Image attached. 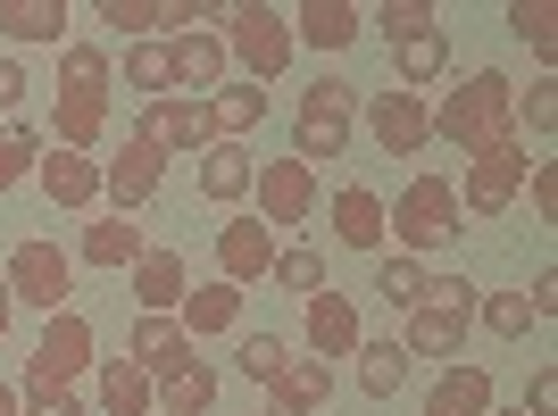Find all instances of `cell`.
<instances>
[{
  "mask_svg": "<svg viewBox=\"0 0 558 416\" xmlns=\"http://www.w3.org/2000/svg\"><path fill=\"white\" fill-rule=\"evenodd\" d=\"M25 93H34V84H25V68L9 59V50H0V117H17V109H25Z\"/></svg>",
  "mask_w": 558,
  "mask_h": 416,
  "instance_id": "obj_44",
  "label": "cell"
},
{
  "mask_svg": "<svg viewBox=\"0 0 558 416\" xmlns=\"http://www.w3.org/2000/svg\"><path fill=\"white\" fill-rule=\"evenodd\" d=\"M350 125H359V84L317 75V84L301 93V109H292V159L317 175L326 159H342V150H350Z\"/></svg>",
  "mask_w": 558,
  "mask_h": 416,
  "instance_id": "obj_4",
  "label": "cell"
},
{
  "mask_svg": "<svg viewBox=\"0 0 558 416\" xmlns=\"http://www.w3.org/2000/svg\"><path fill=\"white\" fill-rule=\"evenodd\" d=\"M125 358H134L150 383H167V375H184V367H192V342H184V325H175V317H134V342H125Z\"/></svg>",
  "mask_w": 558,
  "mask_h": 416,
  "instance_id": "obj_20",
  "label": "cell"
},
{
  "mask_svg": "<svg viewBox=\"0 0 558 416\" xmlns=\"http://www.w3.org/2000/svg\"><path fill=\"white\" fill-rule=\"evenodd\" d=\"M350 358H359V392H367V400H392L400 383H409V367H417V358H409L392 333H384V342H359Z\"/></svg>",
  "mask_w": 558,
  "mask_h": 416,
  "instance_id": "obj_28",
  "label": "cell"
},
{
  "mask_svg": "<svg viewBox=\"0 0 558 416\" xmlns=\"http://www.w3.org/2000/svg\"><path fill=\"white\" fill-rule=\"evenodd\" d=\"M509 134H517V84L500 68H475L434 109V142H459V159H475V150H492V142H509Z\"/></svg>",
  "mask_w": 558,
  "mask_h": 416,
  "instance_id": "obj_2",
  "label": "cell"
},
{
  "mask_svg": "<svg viewBox=\"0 0 558 416\" xmlns=\"http://www.w3.org/2000/svg\"><path fill=\"white\" fill-rule=\"evenodd\" d=\"M9 317H17V292H9V283H0V333H9Z\"/></svg>",
  "mask_w": 558,
  "mask_h": 416,
  "instance_id": "obj_49",
  "label": "cell"
},
{
  "mask_svg": "<svg viewBox=\"0 0 558 416\" xmlns=\"http://www.w3.org/2000/svg\"><path fill=\"white\" fill-rule=\"evenodd\" d=\"M150 416H159V408H150Z\"/></svg>",
  "mask_w": 558,
  "mask_h": 416,
  "instance_id": "obj_51",
  "label": "cell"
},
{
  "mask_svg": "<svg viewBox=\"0 0 558 416\" xmlns=\"http://www.w3.org/2000/svg\"><path fill=\"white\" fill-rule=\"evenodd\" d=\"M276 233L258 225V217H233V225H217V276L242 292V283H267V267H276Z\"/></svg>",
  "mask_w": 558,
  "mask_h": 416,
  "instance_id": "obj_16",
  "label": "cell"
},
{
  "mask_svg": "<svg viewBox=\"0 0 558 416\" xmlns=\"http://www.w3.org/2000/svg\"><path fill=\"white\" fill-rule=\"evenodd\" d=\"M375 292H384V301L409 317V308L425 301V258H400V250H392V258H375Z\"/></svg>",
  "mask_w": 558,
  "mask_h": 416,
  "instance_id": "obj_35",
  "label": "cell"
},
{
  "mask_svg": "<svg viewBox=\"0 0 558 416\" xmlns=\"http://www.w3.org/2000/svg\"><path fill=\"white\" fill-rule=\"evenodd\" d=\"M251 192H258V225H267V233H276V225H308V217H317V175H308L301 159H258Z\"/></svg>",
  "mask_w": 558,
  "mask_h": 416,
  "instance_id": "obj_11",
  "label": "cell"
},
{
  "mask_svg": "<svg viewBox=\"0 0 558 416\" xmlns=\"http://www.w3.org/2000/svg\"><path fill=\"white\" fill-rule=\"evenodd\" d=\"M517 125H525V134H550V125H558V84H550V75H534V84L517 93Z\"/></svg>",
  "mask_w": 558,
  "mask_h": 416,
  "instance_id": "obj_42",
  "label": "cell"
},
{
  "mask_svg": "<svg viewBox=\"0 0 558 416\" xmlns=\"http://www.w3.org/2000/svg\"><path fill=\"white\" fill-rule=\"evenodd\" d=\"M93 25H117L125 42H150V34H159V0H100Z\"/></svg>",
  "mask_w": 558,
  "mask_h": 416,
  "instance_id": "obj_41",
  "label": "cell"
},
{
  "mask_svg": "<svg viewBox=\"0 0 558 416\" xmlns=\"http://www.w3.org/2000/svg\"><path fill=\"white\" fill-rule=\"evenodd\" d=\"M425 416H492V367H442L425 392Z\"/></svg>",
  "mask_w": 558,
  "mask_h": 416,
  "instance_id": "obj_25",
  "label": "cell"
},
{
  "mask_svg": "<svg viewBox=\"0 0 558 416\" xmlns=\"http://www.w3.org/2000/svg\"><path fill=\"white\" fill-rule=\"evenodd\" d=\"M75 250L93 258V267H134V258L150 250V233H142L134 217H93V225H84V242H75Z\"/></svg>",
  "mask_w": 558,
  "mask_h": 416,
  "instance_id": "obj_26",
  "label": "cell"
},
{
  "mask_svg": "<svg viewBox=\"0 0 558 416\" xmlns=\"http://www.w3.org/2000/svg\"><path fill=\"white\" fill-rule=\"evenodd\" d=\"M251 175H258V159L242 150V142H209L201 150V200H217V208H233V200H251Z\"/></svg>",
  "mask_w": 558,
  "mask_h": 416,
  "instance_id": "obj_24",
  "label": "cell"
},
{
  "mask_svg": "<svg viewBox=\"0 0 558 416\" xmlns=\"http://www.w3.org/2000/svg\"><path fill=\"white\" fill-rule=\"evenodd\" d=\"M333 242L342 250H384V192H367V184H342L333 192Z\"/></svg>",
  "mask_w": 558,
  "mask_h": 416,
  "instance_id": "obj_23",
  "label": "cell"
},
{
  "mask_svg": "<svg viewBox=\"0 0 558 416\" xmlns=\"http://www.w3.org/2000/svg\"><path fill=\"white\" fill-rule=\"evenodd\" d=\"M492 416H525V408H492Z\"/></svg>",
  "mask_w": 558,
  "mask_h": 416,
  "instance_id": "obj_50",
  "label": "cell"
},
{
  "mask_svg": "<svg viewBox=\"0 0 558 416\" xmlns=\"http://www.w3.org/2000/svg\"><path fill=\"white\" fill-rule=\"evenodd\" d=\"M217 42H226V59H242V84H276L292 68V17L267 0H233L217 17Z\"/></svg>",
  "mask_w": 558,
  "mask_h": 416,
  "instance_id": "obj_5",
  "label": "cell"
},
{
  "mask_svg": "<svg viewBox=\"0 0 558 416\" xmlns=\"http://www.w3.org/2000/svg\"><path fill=\"white\" fill-rule=\"evenodd\" d=\"M134 276V301H142V317H175L184 308V292H192V267H184V250H167V242H150V250L125 267Z\"/></svg>",
  "mask_w": 558,
  "mask_h": 416,
  "instance_id": "obj_17",
  "label": "cell"
},
{
  "mask_svg": "<svg viewBox=\"0 0 558 416\" xmlns=\"http://www.w3.org/2000/svg\"><path fill=\"white\" fill-rule=\"evenodd\" d=\"M301 342H308V358H350V350L367 342L359 333V308H350V292H308L301 301Z\"/></svg>",
  "mask_w": 558,
  "mask_h": 416,
  "instance_id": "obj_14",
  "label": "cell"
},
{
  "mask_svg": "<svg viewBox=\"0 0 558 416\" xmlns=\"http://www.w3.org/2000/svg\"><path fill=\"white\" fill-rule=\"evenodd\" d=\"M367 34V9H350V0H301L292 9V50H350Z\"/></svg>",
  "mask_w": 558,
  "mask_h": 416,
  "instance_id": "obj_18",
  "label": "cell"
},
{
  "mask_svg": "<svg viewBox=\"0 0 558 416\" xmlns=\"http://www.w3.org/2000/svg\"><path fill=\"white\" fill-rule=\"evenodd\" d=\"M509 34H525L534 59H550V50H558V9H550V0H509Z\"/></svg>",
  "mask_w": 558,
  "mask_h": 416,
  "instance_id": "obj_40",
  "label": "cell"
},
{
  "mask_svg": "<svg viewBox=\"0 0 558 416\" xmlns=\"http://www.w3.org/2000/svg\"><path fill=\"white\" fill-rule=\"evenodd\" d=\"M100 408L109 416H150L159 408V383H150L134 358H109V367H100Z\"/></svg>",
  "mask_w": 558,
  "mask_h": 416,
  "instance_id": "obj_29",
  "label": "cell"
},
{
  "mask_svg": "<svg viewBox=\"0 0 558 416\" xmlns=\"http://www.w3.org/2000/svg\"><path fill=\"white\" fill-rule=\"evenodd\" d=\"M525 308H534V325H550V317H558V276H550V267H542V276H534V292H525Z\"/></svg>",
  "mask_w": 558,
  "mask_h": 416,
  "instance_id": "obj_45",
  "label": "cell"
},
{
  "mask_svg": "<svg viewBox=\"0 0 558 416\" xmlns=\"http://www.w3.org/2000/svg\"><path fill=\"white\" fill-rule=\"evenodd\" d=\"M34 159H43V134L34 125H0V192L34 184Z\"/></svg>",
  "mask_w": 558,
  "mask_h": 416,
  "instance_id": "obj_36",
  "label": "cell"
},
{
  "mask_svg": "<svg viewBox=\"0 0 558 416\" xmlns=\"http://www.w3.org/2000/svg\"><path fill=\"white\" fill-rule=\"evenodd\" d=\"M9 42H68V0H0Z\"/></svg>",
  "mask_w": 558,
  "mask_h": 416,
  "instance_id": "obj_27",
  "label": "cell"
},
{
  "mask_svg": "<svg viewBox=\"0 0 558 416\" xmlns=\"http://www.w3.org/2000/svg\"><path fill=\"white\" fill-rule=\"evenodd\" d=\"M525 192H534V217H558V167L550 159L525 167Z\"/></svg>",
  "mask_w": 558,
  "mask_h": 416,
  "instance_id": "obj_43",
  "label": "cell"
},
{
  "mask_svg": "<svg viewBox=\"0 0 558 416\" xmlns=\"http://www.w3.org/2000/svg\"><path fill=\"white\" fill-rule=\"evenodd\" d=\"M359 117H367V134L384 159H417L425 142H434V109L425 93H359Z\"/></svg>",
  "mask_w": 558,
  "mask_h": 416,
  "instance_id": "obj_9",
  "label": "cell"
},
{
  "mask_svg": "<svg viewBox=\"0 0 558 416\" xmlns=\"http://www.w3.org/2000/svg\"><path fill=\"white\" fill-rule=\"evenodd\" d=\"M134 134H142V142H159L167 159H175V150H192V159H201V150L217 142V125H209V100L167 93V100H150V109H142V125H134Z\"/></svg>",
  "mask_w": 558,
  "mask_h": 416,
  "instance_id": "obj_12",
  "label": "cell"
},
{
  "mask_svg": "<svg viewBox=\"0 0 558 416\" xmlns=\"http://www.w3.org/2000/svg\"><path fill=\"white\" fill-rule=\"evenodd\" d=\"M258 117H267V93H258V84H217V93H209V125H217V142H242Z\"/></svg>",
  "mask_w": 558,
  "mask_h": 416,
  "instance_id": "obj_31",
  "label": "cell"
},
{
  "mask_svg": "<svg viewBox=\"0 0 558 416\" xmlns=\"http://www.w3.org/2000/svg\"><path fill=\"white\" fill-rule=\"evenodd\" d=\"M233 367L251 375V383H276V375L292 367V342H283V333H242V350H233Z\"/></svg>",
  "mask_w": 558,
  "mask_h": 416,
  "instance_id": "obj_38",
  "label": "cell"
},
{
  "mask_svg": "<svg viewBox=\"0 0 558 416\" xmlns=\"http://www.w3.org/2000/svg\"><path fill=\"white\" fill-rule=\"evenodd\" d=\"M525 142H492V150H475V167H466V184H459V208L466 217H500V208L517 200V184H525Z\"/></svg>",
  "mask_w": 558,
  "mask_h": 416,
  "instance_id": "obj_10",
  "label": "cell"
},
{
  "mask_svg": "<svg viewBox=\"0 0 558 416\" xmlns=\"http://www.w3.org/2000/svg\"><path fill=\"white\" fill-rule=\"evenodd\" d=\"M392 59H400V93H425V84L450 68V34L434 25V34H417V42H400Z\"/></svg>",
  "mask_w": 558,
  "mask_h": 416,
  "instance_id": "obj_33",
  "label": "cell"
},
{
  "mask_svg": "<svg viewBox=\"0 0 558 416\" xmlns=\"http://www.w3.org/2000/svg\"><path fill=\"white\" fill-rule=\"evenodd\" d=\"M333 400V367L326 358H292V367L267 383V416H317Z\"/></svg>",
  "mask_w": 558,
  "mask_h": 416,
  "instance_id": "obj_22",
  "label": "cell"
},
{
  "mask_svg": "<svg viewBox=\"0 0 558 416\" xmlns=\"http://www.w3.org/2000/svg\"><path fill=\"white\" fill-rule=\"evenodd\" d=\"M267 276H276L283 292H301V301H308V292H326V258L308 250V242H292V250H276V267H267Z\"/></svg>",
  "mask_w": 558,
  "mask_h": 416,
  "instance_id": "obj_39",
  "label": "cell"
},
{
  "mask_svg": "<svg viewBox=\"0 0 558 416\" xmlns=\"http://www.w3.org/2000/svg\"><path fill=\"white\" fill-rule=\"evenodd\" d=\"M25 416H84V400L75 392H43V400H25Z\"/></svg>",
  "mask_w": 558,
  "mask_h": 416,
  "instance_id": "obj_47",
  "label": "cell"
},
{
  "mask_svg": "<svg viewBox=\"0 0 558 416\" xmlns=\"http://www.w3.org/2000/svg\"><path fill=\"white\" fill-rule=\"evenodd\" d=\"M209 408H217V367L209 358H192L184 375L159 383V416H209Z\"/></svg>",
  "mask_w": 558,
  "mask_h": 416,
  "instance_id": "obj_30",
  "label": "cell"
},
{
  "mask_svg": "<svg viewBox=\"0 0 558 416\" xmlns=\"http://www.w3.org/2000/svg\"><path fill=\"white\" fill-rule=\"evenodd\" d=\"M459 233H466V225H459V184H442V175H417L400 200H384V242H392L400 258L450 250Z\"/></svg>",
  "mask_w": 558,
  "mask_h": 416,
  "instance_id": "obj_3",
  "label": "cell"
},
{
  "mask_svg": "<svg viewBox=\"0 0 558 416\" xmlns=\"http://www.w3.org/2000/svg\"><path fill=\"white\" fill-rule=\"evenodd\" d=\"M367 25H375V34H384V42L400 50V42H417V34H434V25H442V17H434L425 0H384V9H375Z\"/></svg>",
  "mask_w": 558,
  "mask_h": 416,
  "instance_id": "obj_37",
  "label": "cell"
},
{
  "mask_svg": "<svg viewBox=\"0 0 558 416\" xmlns=\"http://www.w3.org/2000/svg\"><path fill=\"white\" fill-rule=\"evenodd\" d=\"M0 283L17 292V308H43V317H59L75 292V258L59 250V242H17L9 250V267H0Z\"/></svg>",
  "mask_w": 558,
  "mask_h": 416,
  "instance_id": "obj_7",
  "label": "cell"
},
{
  "mask_svg": "<svg viewBox=\"0 0 558 416\" xmlns=\"http://www.w3.org/2000/svg\"><path fill=\"white\" fill-rule=\"evenodd\" d=\"M34 184H43V200H50V208H100V159L43 142V159H34Z\"/></svg>",
  "mask_w": 558,
  "mask_h": 416,
  "instance_id": "obj_15",
  "label": "cell"
},
{
  "mask_svg": "<svg viewBox=\"0 0 558 416\" xmlns=\"http://www.w3.org/2000/svg\"><path fill=\"white\" fill-rule=\"evenodd\" d=\"M167 184V150L159 142L125 134V150L117 159H100V200H109V217H134V208H150Z\"/></svg>",
  "mask_w": 558,
  "mask_h": 416,
  "instance_id": "obj_8",
  "label": "cell"
},
{
  "mask_svg": "<svg viewBox=\"0 0 558 416\" xmlns=\"http://www.w3.org/2000/svg\"><path fill=\"white\" fill-rule=\"evenodd\" d=\"M0 416H25V392H17V383H0Z\"/></svg>",
  "mask_w": 558,
  "mask_h": 416,
  "instance_id": "obj_48",
  "label": "cell"
},
{
  "mask_svg": "<svg viewBox=\"0 0 558 416\" xmlns=\"http://www.w3.org/2000/svg\"><path fill=\"white\" fill-rule=\"evenodd\" d=\"M175 325H184V342H209V333H233V325H242V292H233L226 276L192 283V292H184V308H175Z\"/></svg>",
  "mask_w": 558,
  "mask_h": 416,
  "instance_id": "obj_21",
  "label": "cell"
},
{
  "mask_svg": "<svg viewBox=\"0 0 558 416\" xmlns=\"http://www.w3.org/2000/svg\"><path fill=\"white\" fill-rule=\"evenodd\" d=\"M167 59H175V93H184V100H209L217 84H226V42H217V25L175 34V42H167Z\"/></svg>",
  "mask_w": 558,
  "mask_h": 416,
  "instance_id": "obj_19",
  "label": "cell"
},
{
  "mask_svg": "<svg viewBox=\"0 0 558 416\" xmlns=\"http://www.w3.org/2000/svg\"><path fill=\"white\" fill-rule=\"evenodd\" d=\"M93 367V317L84 308H59V317L43 325V342H34V358H25V400H43V392H75V375Z\"/></svg>",
  "mask_w": 558,
  "mask_h": 416,
  "instance_id": "obj_6",
  "label": "cell"
},
{
  "mask_svg": "<svg viewBox=\"0 0 558 416\" xmlns=\"http://www.w3.org/2000/svg\"><path fill=\"white\" fill-rule=\"evenodd\" d=\"M550 408H558V367H542L534 392H525V416H550Z\"/></svg>",
  "mask_w": 558,
  "mask_h": 416,
  "instance_id": "obj_46",
  "label": "cell"
},
{
  "mask_svg": "<svg viewBox=\"0 0 558 416\" xmlns=\"http://www.w3.org/2000/svg\"><path fill=\"white\" fill-rule=\"evenodd\" d=\"M475 317H484L492 342H525V333H534V308H525V292H475Z\"/></svg>",
  "mask_w": 558,
  "mask_h": 416,
  "instance_id": "obj_34",
  "label": "cell"
},
{
  "mask_svg": "<svg viewBox=\"0 0 558 416\" xmlns=\"http://www.w3.org/2000/svg\"><path fill=\"white\" fill-rule=\"evenodd\" d=\"M466 325H475V301H417V308H409L400 350H409V358H450V367H459Z\"/></svg>",
  "mask_w": 558,
  "mask_h": 416,
  "instance_id": "obj_13",
  "label": "cell"
},
{
  "mask_svg": "<svg viewBox=\"0 0 558 416\" xmlns=\"http://www.w3.org/2000/svg\"><path fill=\"white\" fill-rule=\"evenodd\" d=\"M109 50L100 42H68L59 50V109H50V142L59 150H84L93 159L100 125H109Z\"/></svg>",
  "mask_w": 558,
  "mask_h": 416,
  "instance_id": "obj_1",
  "label": "cell"
},
{
  "mask_svg": "<svg viewBox=\"0 0 558 416\" xmlns=\"http://www.w3.org/2000/svg\"><path fill=\"white\" fill-rule=\"evenodd\" d=\"M125 84H134L142 100H167V93H175V59H167L159 34H150V42H125Z\"/></svg>",
  "mask_w": 558,
  "mask_h": 416,
  "instance_id": "obj_32",
  "label": "cell"
}]
</instances>
